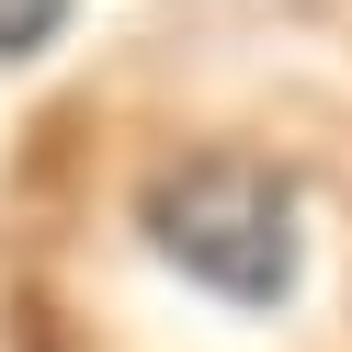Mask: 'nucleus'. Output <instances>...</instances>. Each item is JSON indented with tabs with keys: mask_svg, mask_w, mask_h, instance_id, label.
I'll list each match as a JSON object with an SVG mask.
<instances>
[{
	"mask_svg": "<svg viewBox=\"0 0 352 352\" xmlns=\"http://www.w3.org/2000/svg\"><path fill=\"white\" fill-rule=\"evenodd\" d=\"M80 0H0V57H34V46H57V23H69Z\"/></svg>",
	"mask_w": 352,
	"mask_h": 352,
	"instance_id": "f03ea898",
	"label": "nucleus"
},
{
	"mask_svg": "<svg viewBox=\"0 0 352 352\" xmlns=\"http://www.w3.org/2000/svg\"><path fill=\"white\" fill-rule=\"evenodd\" d=\"M137 228H148V250L170 273H193L228 307H284L296 296V261H307L296 182L261 170V160H182V170H160Z\"/></svg>",
	"mask_w": 352,
	"mask_h": 352,
	"instance_id": "f257e3e1",
	"label": "nucleus"
}]
</instances>
